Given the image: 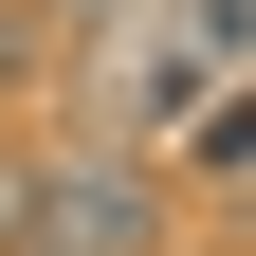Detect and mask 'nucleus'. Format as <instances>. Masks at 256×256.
<instances>
[{
	"label": "nucleus",
	"mask_w": 256,
	"mask_h": 256,
	"mask_svg": "<svg viewBox=\"0 0 256 256\" xmlns=\"http://www.w3.org/2000/svg\"><path fill=\"white\" fill-rule=\"evenodd\" d=\"M92 18H110V0H92Z\"/></svg>",
	"instance_id": "423d86ee"
},
{
	"label": "nucleus",
	"mask_w": 256,
	"mask_h": 256,
	"mask_svg": "<svg viewBox=\"0 0 256 256\" xmlns=\"http://www.w3.org/2000/svg\"><path fill=\"white\" fill-rule=\"evenodd\" d=\"M0 256H18V165H0Z\"/></svg>",
	"instance_id": "20e7f679"
},
{
	"label": "nucleus",
	"mask_w": 256,
	"mask_h": 256,
	"mask_svg": "<svg viewBox=\"0 0 256 256\" xmlns=\"http://www.w3.org/2000/svg\"><path fill=\"white\" fill-rule=\"evenodd\" d=\"M0 92H18V18H0Z\"/></svg>",
	"instance_id": "39448f33"
},
{
	"label": "nucleus",
	"mask_w": 256,
	"mask_h": 256,
	"mask_svg": "<svg viewBox=\"0 0 256 256\" xmlns=\"http://www.w3.org/2000/svg\"><path fill=\"white\" fill-rule=\"evenodd\" d=\"M18 256H165V183H146V146L55 128L37 165H18Z\"/></svg>",
	"instance_id": "f257e3e1"
},
{
	"label": "nucleus",
	"mask_w": 256,
	"mask_h": 256,
	"mask_svg": "<svg viewBox=\"0 0 256 256\" xmlns=\"http://www.w3.org/2000/svg\"><path fill=\"white\" fill-rule=\"evenodd\" d=\"M183 146H202V165H220V183H256V92H238V74H220V92H202V128H183Z\"/></svg>",
	"instance_id": "7ed1b4c3"
},
{
	"label": "nucleus",
	"mask_w": 256,
	"mask_h": 256,
	"mask_svg": "<svg viewBox=\"0 0 256 256\" xmlns=\"http://www.w3.org/2000/svg\"><path fill=\"white\" fill-rule=\"evenodd\" d=\"M256 55V0H220V18H165V37H146V110H183V92L202 74H238Z\"/></svg>",
	"instance_id": "f03ea898"
}]
</instances>
